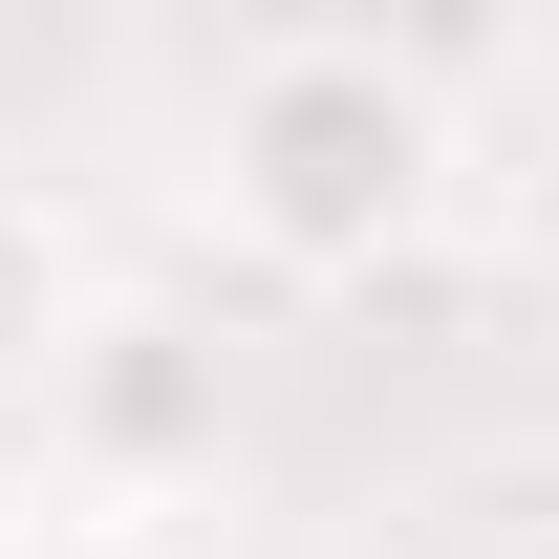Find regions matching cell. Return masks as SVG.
Wrapping results in <instances>:
<instances>
[{"label": "cell", "instance_id": "obj_3", "mask_svg": "<svg viewBox=\"0 0 559 559\" xmlns=\"http://www.w3.org/2000/svg\"><path fill=\"white\" fill-rule=\"evenodd\" d=\"M86 280H108V259H86V215L0 151V409H22V366L66 345V301H86Z\"/></svg>", "mask_w": 559, "mask_h": 559}, {"label": "cell", "instance_id": "obj_5", "mask_svg": "<svg viewBox=\"0 0 559 559\" xmlns=\"http://www.w3.org/2000/svg\"><path fill=\"white\" fill-rule=\"evenodd\" d=\"M0 559H22V516H0Z\"/></svg>", "mask_w": 559, "mask_h": 559}, {"label": "cell", "instance_id": "obj_1", "mask_svg": "<svg viewBox=\"0 0 559 559\" xmlns=\"http://www.w3.org/2000/svg\"><path fill=\"white\" fill-rule=\"evenodd\" d=\"M474 194V108L388 44V22H259L194 86V237L259 301H366L409 280Z\"/></svg>", "mask_w": 559, "mask_h": 559}, {"label": "cell", "instance_id": "obj_4", "mask_svg": "<svg viewBox=\"0 0 559 559\" xmlns=\"http://www.w3.org/2000/svg\"><path fill=\"white\" fill-rule=\"evenodd\" d=\"M22 559H194L173 516H22Z\"/></svg>", "mask_w": 559, "mask_h": 559}, {"label": "cell", "instance_id": "obj_2", "mask_svg": "<svg viewBox=\"0 0 559 559\" xmlns=\"http://www.w3.org/2000/svg\"><path fill=\"white\" fill-rule=\"evenodd\" d=\"M22 409H44V495L66 516H194L237 474V345L194 301H151V280H86L66 345L22 366Z\"/></svg>", "mask_w": 559, "mask_h": 559}]
</instances>
